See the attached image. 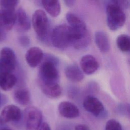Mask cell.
I'll return each instance as SVG.
<instances>
[{
	"label": "cell",
	"instance_id": "cell-9",
	"mask_svg": "<svg viewBox=\"0 0 130 130\" xmlns=\"http://www.w3.org/2000/svg\"><path fill=\"white\" fill-rule=\"evenodd\" d=\"M83 106L85 110L95 116H99L104 109L102 103L98 98L92 95L84 98Z\"/></svg>",
	"mask_w": 130,
	"mask_h": 130
},
{
	"label": "cell",
	"instance_id": "cell-16",
	"mask_svg": "<svg viewBox=\"0 0 130 130\" xmlns=\"http://www.w3.org/2000/svg\"><path fill=\"white\" fill-rule=\"evenodd\" d=\"M66 77L70 81L74 82L81 81L84 77L83 72L76 64L68 66L64 71Z\"/></svg>",
	"mask_w": 130,
	"mask_h": 130
},
{
	"label": "cell",
	"instance_id": "cell-23",
	"mask_svg": "<svg viewBox=\"0 0 130 130\" xmlns=\"http://www.w3.org/2000/svg\"><path fill=\"white\" fill-rule=\"evenodd\" d=\"M18 0H0V7L2 10L15 11Z\"/></svg>",
	"mask_w": 130,
	"mask_h": 130
},
{
	"label": "cell",
	"instance_id": "cell-18",
	"mask_svg": "<svg viewBox=\"0 0 130 130\" xmlns=\"http://www.w3.org/2000/svg\"><path fill=\"white\" fill-rule=\"evenodd\" d=\"M16 76L11 72H0V87L5 91L9 90L16 84Z\"/></svg>",
	"mask_w": 130,
	"mask_h": 130
},
{
	"label": "cell",
	"instance_id": "cell-24",
	"mask_svg": "<svg viewBox=\"0 0 130 130\" xmlns=\"http://www.w3.org/2000/svg\"><path fill=\"white\" fill-rule=\"evenodd\" d=\"M105 130H122L120 123L116 120L111 119L107 121L105 125Z\"/></svg>",
	"mask_w": 130,
	"mask_h": 130
},
{
	"label": "cell",
	"instance_id": "cell-25",
	"mask_svg": "<svg viewBox=\"0 0 130 130\" xmlns=\"http://www.w3.org/2000/svg\"><path fill=\"white\" fill-rule=\"evenodd\" d=\"M112 2L123 10L128 9L129 7V0H112Z\"/></svg>",
	"mask_w": 130,
	"mask_h": 130
},
{
	"label": "cell",
	"instance_id": "cell-26",
	"mask_svg": "<svg viewBox=\"0 0 130 130\" xmlns=\"http://www.w3.org/2000/svg\"><path fill=\"white\" fill-rule=\"evenodd\" d=\"M18 41L20 44L24 47H27L30 44V39L27 36H20L18 38Z\"/></svg>",
	"mask_w": 130,
	"mask_h": 130
},
{
	"label": "cell",
	"instance_id": "cell-27",
	"mask_svg": "<svg viewBox=\"0 0 130 130\" xmlns=\"http://www.w3.org/2000/svg\"><path fill=\"white\" fill-rule=\"evenodd\" d=\"M38 130H51L49 125L47 122H43L42 123Z\"/></svg>",
	"mask_w": 130,
	"mask_h": 130
},
{
	"label": "cell",
	"instance_id": "cell-12",
	"mask_svg": "<svg viewBox=\"0 0 130 130\" xmlns=\"http://www.w3.org/2000/svg\"><path fill=\"white\" fill-rule=\"evenodd\" d=\"M44 57L42 50L38 47L29 48L25 54V60L27 64L32 68H35L42 61Z\"/></svg>",
	"mask_w": 130,
	"mask_h": 130
},
{
	"label": "cell",
	"instance_id": "cell-4",
	"mask_svg": "<svg viewBox=\"0 0 130 130\" xmlns=\"http://www.w3.org/2000/svg\"><path fill=\"white\" fill-rule=\"evenodd\" d=\"M40 81L44 82H56L59 79L58 71L53 62L46 60L40 66L39 71Z\"/></svg>",
	"mask_w": 130,
	"mask_h": 130
},
{
	"label": "cell",
	"instance_id": "cell-6",
	"mask_svg": "<svg viewBox=\"0 0 130 130\" xmlns=\"http://www.w3.org/2000/svg\"><path fill=\"white\" fill-rule=\"evenodd\" d=\"M16 66V57L13 50L10 48H3L0 53V72H11Z\"/></svg>",
	"mask_w": 130,
	"mask_h": 130
},
{
	"label": "cell",
	"instance_id": "cell-15",
	"mask_svg": "<svg viewBox=\"0 0 130 130\" xmlns=\"http://www.w3.org/2000/svg\"><path fill=\"white\" fill-rule=\"evenodd\" d=\"M16 22L18 29L22 31L28 30L31 27V21L26 12L22 8L16 13Z\"/></svg>",
	"mask_w": 130,
	"mask_h": 130
},
{
	"label": "cell",
	"instance_id": "cell-1",
	"mask_svg": "<svg viewBox=\"0 0 130 130\" xmlns=\"http://www.w3.org/2000/svg\"><path fill=\"white\" fill-rule=\"evenodd\" d=\"M106 15L107 25L111 30H117L125 23L126 16L123 10L112 3L107 6Z\"/></svg>",
	"mask_w": 130,
	"mask_h": 130
},
{
	"label": "cell",
	"instance_id": "cell-14",
	"mask_svg": "<svg viewBox=\"0 0 130 130\" xmlns=\"http://www.w3.org/2000/svg\"><path fill=\"white\" fill-rule=\"evenodd\" d=\"M39 83L41 90L46 96L51 98H56L61 94V88L58 83L40 81Z\"/></svg>",
	"mask_w": 130,
	"mask_h": 130
},
{
	"label": "cell",
	"instance_id": "cell-19",
	"mask_svg": "<svg viewBox=\"0 0 130 130\" xmlns=\"http://www.w3.org/2000/svg\"><path fill=\"white\" fill-rule=\"evenodd\" d=\"M42 4L46 11L52 17L58 16L61 11L59 0H42Z\"/></svg>",
	"mask_w": 130,
	"mask_h": 130
},
{
	"label": "cell",
	"instance_id": "cell-11",
	"mask_svg": "<svg viewBox=\"0 0 130 130\" xmlns=\"http://www.w3.org/2000/svg\"><path fill=\"white\" fill-rule=\"evenodd\" d=\"M80 63L83 72L87 75L93 74L99 68V62L96 59L89 54L83 56L80 59Z\"/></svg>",
	"mask_w": 130,
	"mask_h": 130
},
{
	"label": "cell",
	"instance_id": "cell-31",
	"mask_svg": "<svg viewBox=\"0 0 130 130\" xmlns=\"http://www.w3.org/2000/svg\"><path fill=\"white\" fill-rule=\"evenodd\" d=\"M2 32H1V31L0 30V39L2 38Z\"/></svg>",
	"mask_w": 130,
	"mask_h": 130
},
{
	"label": "cell",
	"instance_id": "cell-10",
	"mask_svg": "<svg viewBox=\"0 0 130 130\" xmlns=\"http://www.w3.org/2000/svg\"><path fill=\"white\" fill-rule=\"evenodd\" d=\"M58 110L60 114L67 118H74L78 117L80 114L78 107L69 101H63L60 103Z\"/></svg>",
	"mask_w": 130,
	"mask_h": 130
},
{
	"label": "cell",
	"instance_id": "cell-29",
	"mask_svg": "<svg viewBox=\"0 0 130 130\" xmlns=\"http://www.w3.org/2000/svg\"><path fill=\"white\" fill-rule=\"evenodd\" d=\"M66 5L68 7H71L74 5L76 0H63Z\"/></svg>",
	"mask_w": 130,
	"mask_h": 130
},
{
	"label": "cell",
	"instance_id": "cell-5",
	"mask_svg": "<svg viewBox=\"0 0 130 130\" xmlns=\"http://www.w3.org/2000/svg\"><path fill=\"white\" fill-rule=\"evenodd\" d=\"M70 46L76 49H83L90 43V36L87 28L75 29L71 27Z\"/></svg>",
	"mask_w": 130,
	"mask_h": 130
},
{
	"label": "cell",
	"instance_id": "cell-2",
	"mask_svg": "<svg viewBox=\"0 0 130 130\" xmlns=\"http://www.w3.org/2000/svg\"><path fill=\"white\" fill-rule=\"evenodd\" d=\"M71 27L70 26L60 25L56 26L51 35V42L52 45L58 49H66L70 46Z\"/></svg>",
	"mask_w": 130,
	"mask_h": 130
},
{
	"label": "cell",
	"instance_id": "cell-32",
	"mask_svg": "<svg viewBox=\"0 0 130 130\" xmlns=\"http://www.w3.org/2000/svg\"><path fill=\"white\" fill-rule=\"evenodd\" d=\"M0 103H1V96H0Z\"/></svg>",
	"mask_w": 130,
	"mask_h": 130
},
{
	"label": "cell",
	"instance_id": "cell-8",
	"mask_svg": "<svg viewBox=\"0 0 130 130\" xmlns=\"http://www.w3.org/2000/svg\"><path fill=\"white\" fill-rule=\"evenodd\" d=\"M21 116L20 109L16 106L9 105L6 106L0 114V123L5 124L12 121H18Z\"/></svg>",
	"mask_w": 130,
	"mask_h": 130
},
{
	"label": "cell",
	"instance_id": "cell-21",
	"mask_svg": "<svg viewBox=\"0 0 130 130\" xmlns=\"http://www.w3.org/2000/svg\"><path fill=\"white\" fill-rule=\"evenodd\" d=\"M66 18L71 27L75 29L87 28L85 22L75 14L69 12L66 14Z\"/></svg>",
	"mask_w": 130,
	"mask_h": 130
},
{
	"label": "cell",
	"instance_id": "cell-20",
	"mask_svg": "<svg viewBox=\"0 0 130 130\" xmlns=\"http://www.w3.org/2000/svg\"><path fill=\"white\" fill-rule=\"evenodd\" d=\"M14 99L19 104L26 106L30 102V93L26 89H19L14 92Z\"/></svg>",
	"mask_w": 130,
	"mask_h": 130
},
{
	"label": "cell",
	"instance_id": "cell-28",
	"mask_svg": "<svg viewBox=\"0 0 130 130\" xmlns=\"http://www.w3.org/2000/svg\"><path fill=\"white\" fill-rule=\"evenodd\" d=\"M75 130H90V129L86 125L79 124L75 126Z\"/></svg>",
	"mask_w": 130,
	"mask_h": 130
},
{
	"label": "cell",
	"instance_id": "cell-17",
	"mask_svg": "<svg viewBox=\"0 0 130 130\" xmlns=\"http://www.w3.org/2000/svg\"><path fill=\"white\" fill-rule=\"evenodd\" d=\"M94 36L95 44L100 51L103 53L108 52L110 49V44L107 35L102 31H97Z\"/></svg>",
	"mask_w": 130,
	"mask_h": 130
},
{
	"label": "cell",
	"instance_id": "cell-13",
	"mask_svg": "<svg viewBox=\"0 0 130 130\" xmlns=\"http://www.w3.org/2000/svg\"><path fill=\"white\" fill-rule=\"evenodd\" d=\"M16 23L15 11L2 10L0 11V27L5 30H10Z\"/></svg>",
	"mask_w": 130,
	"mask_h": 130
},
{
	"label": "cell",
	"instance_id": "cell-7",
	"mask_svg": "<svg viewBox=\"0 0 130 130\" xmlns=\"http://www.w3.org/2000/svg\"><path fill=\"white\" fill-rule=\"evenodd\" d=\"M26 120V130H38L42 124V115L37 108L30 107L25 112Z\"/></svg>",
	"mask_w": 130,
	"mask_h": 130
},
{
	"label": "cell",
	"instance_id": "cell-3",
	"mask_svg": "<svg viewBox=\"0 0 130 130\" xmlns=\"http://www.w3.org/2000/svg\"><path fill=\"white\" fill-rule=\"evenodd\" d=\"M32 24L38 38L41 41H45L49 30V21L45 12L40 9L36 10L32 16Z\"/></svg>",
	"mask_w": 130,
	"mask_h": 130
},
{
	"label": "cell",
	"instance_id": "cell-30",
	"mask_svg": "<svg viewBox=\"0 0 130 130\" xmlns=\"http://www.w3.org/2000/svg\"><path fill=\"white\" fill-rule=\"evenodd\" d=\"M1 130H12V129H9V128H3V129H2Z\"/></svg>",
	"mask_w": 130,
	"mask_h": 130
},
{
	"label": "cell",
	"instance_id": "cell-22",
	"mask_svg": "<svg viewBox=\"0 0 130 130\" xmlns=\"http://www.w3.org/2000/svg\"><path fill=\"white\" fill-rule=\"evenodd\" d=\"M116 43L118 49L122 52H128L130 49V39L126 34L119 35L116 40Z\"/></svg>",
	"mask_w": 130,
	"mask_h": 130
}]
</instances>
